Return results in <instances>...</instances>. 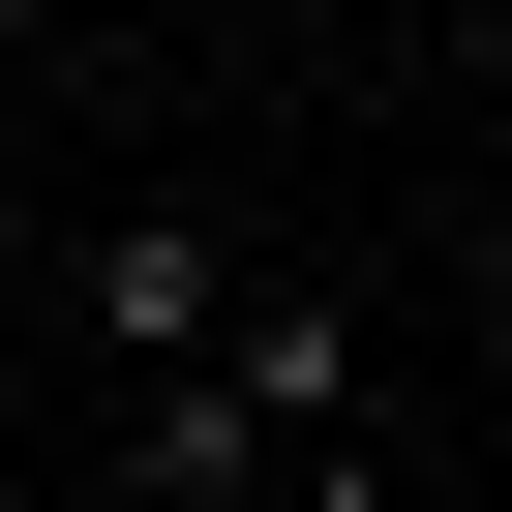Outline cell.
<instances>
[{
    "label": "cell",
    "mask_w": 512,
    "mask_h": 512,
    "mask_svg": "<svg viewBox=\"0 0 512 512\" xmlns=\"http://www.w3.org/2000/svg\"><path fill=\"white\" fill-rule=\"evenodd\" d=\"M332 422H362V302H332V272H272V302H211V362H151V392H121V482H151V512H211V482L332 452Z\"/></svg>",
    "instance_id": "6da1fadb"
},
{
    "label": "cell",
    "mask_w": 512,
    "mask_h": 512,
    "mask_svg": "<svg viewBox=\"0 0 512 512\" xmlns=\"http://www.w3.org/2000/svg\"><path fill=\"white\" fill-rule=\"evenodd\" d=\"M31 31H61V0H0V61H31Z\"/></svg>",
    "instance_id": "3957f363"
},
{
    "label": "cell",
    "mask_w": 512,
    "mask_h": 512,
    "mask_svg": "<svg viewBox=\"0 0 512 512\" xmlns=\"http://www.w3.org/2000/svg\"><path fill=\"white\" fill-rule=\"evenodd\" d=\"M211 302H241V241H211V211H121V241H91V362H121V392L211 362Z\"/></svg>",
    "instance_id": "7a4b0ae2"
},
{
    "label": "cell",
    "mask_w": 512,
    "mask_h": 512,
    "mask_svg": "<svg viewBox=\"0 0 512 512\" xmlns=\"http://www.w3.org/2000/svg\"><path fill=\"white\" fill-rule=\"evenodd\" d=\"M362 31H422V0H362Z\"/></svg>",
    "instance_id": "277c9868"
}]
</instances>
